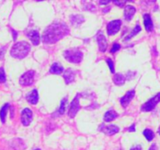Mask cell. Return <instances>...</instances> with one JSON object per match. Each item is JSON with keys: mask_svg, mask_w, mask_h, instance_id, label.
Wrapping results in <instances>:
<instances>
[{"mask_svg": "<svg viewBox=\"0 0 160 150\" xmlns=\"http://www.w3.org/2000/svg\"><path fill=\"white\" fill-rule=\"evenodd\" d=\"M68 27L66 23L57 22L49 25L42 34V42L45 44H53L57 42L69 34Z\"/></svg>", "mask_w": 160, "mask_h": 150, "instance_id": "1", "label": "cell"}, {"mask_svg": "<svg viewBox=\"0 0 160 150\" xmlns=\"http://www.w3.org/2000/svg\"><path fill=\"white\" fill-rule=\"evenodd\" d=\"M31 50V45L27 42H19L12 45L10 55L16 59H23L26 57Z\"/></svg>", "mask_w": 160, "mask_h": 150, "instance_id": "2", "label": "cell"}, {"mask_svg": "<svg viewBox=\"0 0 160 150\" xmlns=\"http://www.w3.org/2000/svg\"><path fill=\"white\" fill-rule=\"evenodd\" d=\"M64 57L71 63H79L83 59V53L81 50L73 48L64 52Z\"/></svg>", "mask_w": 160, "mask_h": 150, "instance_id": "3", "label": "cell"}, {"mask_svg": "<svg viewBox=\"0 0 160 150\" xmlns=\"http://www.w3.org/2000/svg\"><path fill=\"white\" fill-rule=\"evenodd\" d=\"M80 96H81V94H77V95L74 97L73 101L70 103V109H69L68 111V115L71 118H73L77 115V113L80 110V109H81V106H80Z\"/></svg>", "mask_w": 160, "mask_h": 150, "instance_id": "4", "label": "cell"}, {"mask_svg": "<svg viewBox=\"0 0 160 150\" xmlns=\"http://www.w3.org/2000/svg\"><path fill=\"white\" fill-rule=\"evenodd\" d=\"M160 102V92L158 93L156 96H154L153 98H150L148 102L145 103L144 105H142V111H144V112H149V111H152V109H155V107L156 106V105L158 104Z\"/></svg>", "mask_w": 160, "mask_h": 150, "instance_id": "5", "label": "cell"}, {"mask_svg": "<svg viewBox=\"0 0 160 150\" xmlns=\"http://www.w3.org/2000/svg\"><path fill=\"white\" fill-rule=\"evenodd\" d=\"M34 70H28L23 75H21L20 80H19V82L22 86H30L34 83Z\"/></svg>", "mask_w": 160, "mask_h": 150, "instance_id": "6", "label": "cell"}, {"mask_svg": "<svg viewBox=\"0 0 160 150\" xmlns=\"http://www.w3.org/2000/svg\"><path fill=\"white\" fill-rule=\"evenodd\" d=\"M98 130L102 132L105 133L107 135H113V134H117L120 131V128L115 124H109V125H105L102 123L98 128Z\"/></svg>", "mask_w": 160, "mask_h": 150, "instance_id": "7", "label": "cell"}, {"mask_svg": "<svg viewBox=\"0 0 160 150\" xmlns=\"http://www.w3.org/2000/svg\"><path fill=\"white\" fill-rule=\"evenodd\" d=\"M122 21L120 20H115L109 22L107 25V33L109 35H114L120 29Z\"/></svg>", "mask_w": 160, "mask_h": 150, "instance_id": "8", "label": "cell"}, {"mask_svg": "<svg viewBox=\"0 0 160 150\" xmlns=\"http://www.w3.org/2000/svg\"><path fill=\"white\" fill-rule=\"evenodd\" d=\"M33 113L32 111L28 108H25L21 112V122L23 126H29L31 122L32 121Z\"/></svg>", "mask_w": 160, "mask_h": 150, "instance_id": "9", "label": "cell"}, {"mask_svg": "<svg viewBox=\"0 0 160 150\" xmlns=\"http://www.w3.org/2000/svg\"><path fill=\"white\" fill-rule=\"evenodd\" d=\"M96 39L97 42H98L99 50L102 52H104L106 50V48H107V41H106V37H105V35L102 31H99L98 33L96 36Z\"/></svg>", "mask_w": 160, "mask_h": 150, "instance_id": "10", "label": "cell"}, {"mask_svg": "<svg viewBox=\"0 0 160 150\" xmlns=\"http://www.w3.org/2000/svg\"><path fill=\"white\" fill-rule=\"evenodd\" d=\"M135 95V91L134 90H130L123 95V97L120 99V103H121L122 106L124 108H126L127 106L129 105V103L131 102V100L133 99V98Z\"/></svg>", "mask_w": 160, "mask_h": 150, "instance_id": "11", "label": "cell"}, {"mask_svg": "<svg viewBox=\"0 0 160 150\" xmlns=\"http://www.w3.org/2000/svg\"><path fill=\"white\" fill-rule=\"evenodd\" d=\"M27 36H28V38L31 41L32 44H34V45H39L40 36H39L38 31H36V30H31V31H29L27 33Z\"/></svg>", "mask_w": 160, "mask_h": 150, "instance_id": "12", "label": "cell"}, {"mask_svg": "<svg viewBox=\"0 0 160 150\" xmlns=\"http://www.w3.org/2000/svg\"><path fill=\"white\" fill-rule=\"evenodd\" d=\"M136 12V8L133 6H126L124 8V18L126 19V20L130 21V20H132L133 17L134 16Z\"/></svg>", "mask_w": 160, "mask_h": 150, "instance_id": "13", "label": "cell"}, {"mask_svg": "<svg viewBox=\"0 0 160 150\" xmlns=\"http://www.w3.org/2000/svg\"><path fill=\"white\" fill-rule=\"evenodd\" d=\"M63 78L65 80L66 84H70L74 81L75 72L70 68L67 69L63 73Z\"/></svg>", "mask_w": 160, "mask_h": 150, "instance_id": "14", "label": "cell"}, {"mask_svg": "<svg viewBox=\"0 0 160 150\" xmlns=\"http://www.w3.org/2000/svg\"><path fill=\"white\" fill-rule=\"evenodd\" d=\"M27 100L29 103L33 105L37 104L38 102V93L36 89H34L31 92H30L28 95H27Z\"/></svg>", "mask_w": 160, "mask_h": 150, "instance_id": "15", "label": "cell"}, {"mask_svg": "<svg viewBox=\"0 0 160 150\" xmlns=\"http://www.w3.org/2000/svg\"><path fill=\"white\" fill-rule=\"evenodd\" d=\"M144 25L145 27V29L148 32H151L153 30V23L152 20L151 16L149 14H144Z\"/></svg>", "mask_w": 160, "mask_h": 150, "instance_id": "16", "label": "cell"}, {"mask_svg": "<svg viewBox=\"0 0 160 150\" xmlns=\"http://www.w3.org/2000/svg\"><path fill=\"white\" fill-rule=\"evenodd\" d=\"M49 72L53 74H61L63 72V67L59 62H54L50 68Z\"/></svg>", "mask_w": 160, "mask_h": 150, "instance_id": "17", "label": "cell"}, {"mask_svg": "<svg viewBox=\"0 0 160 150\" xmlns=\"http://www.w3.org/2000/svg\"><path fill=\"white\" fill-rule=\"evenodd\" d=\"M117 117H118V114L117 113V112L114 111L113 109H110L105 113L104 120L106 122H110L115 120Z\"/></svg>", "mask_w": 160, "mask_h": 150, "instance_id": "18", "label": "cell"}, {"mask_svg": "<svg viewBox=\"0 0 160 150\" xmlns=\"http://www.w3.org/2000/svg\"><path fill=\"white\" fill-rule=\"evenodd\" d=\"M70 21L72 24L75 26H79L84 21V18L81 15H73L70 17Z\"/></svg>", "mask_w": 160, "mask_h": 150, "instance_id": "19", "label": "cell"}, {"mask_svg": "<svg viewBox=\"0 0 160 150\" xmlns=\"http://www.w3.org/2000/svg\"><path fill=\"white\" fill-rule=\"evenodd\" d=\"M9 108V103H6L2 106V107L0 109V119H1L2 123H5L6 121V114H7V111Z\"/></svg>", "mask_w": 160, "mask_h": 150, "instance_id": "20", "label": "cell"}, {"mask_svg": "<svg viewBox=\"0 0 160 150\" xmlns=\"http://www.w3.org/2000/svg\"><path fill=\"white\" fill-rule=\"evenodd\" d=\"M126 77L122 73H117L113 78V81L117 85H123L125 83Z\"/></svg>", "mask_w": 160, "mask_h": 150, "instance_id": "21", "label": "cell"}, {"mask_svg": "<svg viewBox=\"0 0 160 150\" xmlns=\"http://www.w3.org/2000/svg\"><path fill=\"white\" fill-rule=\"evenodd\" d=\"M141 31H142V28H141L140 25L137 24V25H136V26H135V28H134V29H133V31H131V34H130L129 35L127 36V37L125 38L124 39H123V41H125V42H126V41H129L130 39L134 37V36L137 35V34H138V33L140 32Z\"/></svg>", "mask_w": 160, "mask_h": 150, "instance_id": "22", "label": "cell"}, {"mask_svg": "<svg viewBox=\"0 0 160 150\" xmlns=\"http://www.w3.org/2000/svg\"><path fill=\"white\" fill-rule=\"evenodd\" d=\"M143 134H144V136L145 137V138H146L148 142H151V141H152L153 139H154L155 134H154V132L152 131V130H151V129L144 130Z\"/></svg>", "mask_w": 160, "mask_h": 150, "instance_id": "23", "label": "cell"}, {"mask_svg": "<svg viewBox=\"0 0 160 150\" xmlns=\"http://www.w3.org/2000/svg\"><path fill=\"white\" fill-rule=\"evenodd\" d=\"M67 99L68 98L67 97H65L62 99L60 103V107H59V110H58V114L59 115H62V114L65 112V109H66V106H67Z\"/></svg>", "mask_w": 160, "mask_h": 150, "instance_id": "24", "label": "cell"}, {"mask_svg": "<svg viewBox=\"0 0 160 150\" xmlns=\"http://www.w3.org/2000/svg\"><path fill=\"white\" fill-rule=\"evenodd\" d=\"M6 81V73L3 67H0V83H5Z\"/></svg>", "mask_w": 160, "mask_h": 150, "instance_id": "25", "label": "cell"}, {"mask_svg": "<svg viewBox=\"0 0 160 150\" xmlns=\"http://www.w3.org/2000/svg\"><path fill=\"white\" fill-rule=\"evenodd\" d=\"M106 62H107L108 65H109V69H110V71L113 73L114 72H115V70H114V64H113V62H112V60L111 59H106Z\"/></svg>", "mask_w": 160, "mask_h": 150, "instance_id": "26", "label": "cell"}, {"mask_svg": "<svg viewBox=\"0 0 160 150\" xmlns=\"http://www.w3.org/2000/svg\"><path fill=\"white\" fill-rule=\"evenodd\" d=\"M120 44H118V43H114L113 45H112V48H111L110 52H111V53H115L116 52L118 51V50L120 49Z\"/></svg>", "mask_w": 160, "mask_h": 150, "instance_id": "27", "label": "cell"}, {"mask_svg": "<svg viewBox=\"0 0 160 150\" xmlns=\"http://www.w3.org/2000/svg\"><path fill=\"white\" fill-rule=\"evenodd\" d=\"M131 150H142V148L140 145H137L136 146L131 148Z\"/></svg>", "mask_w": 160, "mask_h": 150, "instance_id": "28", "label": "cell"}, {"mask_svg": "<svg viewBox=\"0 0 160 150\" xmlns=\"http://www.w3.org/2000/svg\"><path fill=\"white\" fill-rule=\"evenodd\" d=\"M128 131H129L130 132H134V131H135V124L131 125V127H130Z\"/></svg>", "mask_w": 160, "mask_h": 150, "instance_id": "29", "label": "cell"}, {"mask_svg": "<svg viewBox=\"0 0 160 150\" xmlns=\"http://www.w3.org/2000/svg\"><path fill=\"white\" fill-rule=\"evenodd\" d=\"M148 150H157V146H156V144H152Z\"/></svg>", "mask_w": 160, "mask_h": 150, "instance_id": "30", "label": "cell"}, {"mask_svg": "<svg viewBox=\"0 0 160 150\" xmlns=\"http://www.w3.org/2000/svg\"><path fill=\"white\" fill-rule=\"evenodd\" d=\"M113 2L115 3V4H117V5H118V6H120V7H123V5H124V2Z\"/></svg>", "mask_w": 160, "mask_h": 150, "instance_id": "31", "label": "cell"}, {"mask_svg": "<svg viewBox=\"0 0 160 150\" xmlns=\"http://www.w3.org/2000/svg\"><path fill=\"white\" fill-rule=\"evenodd\" d=\"M12 33H13V40L15 41L16 38H17V33L15 31H13V30H12Z\"/></svg>", "mask_w": 160, "mask_h": 150, "instance_id": "32", "label": "cell"}, {"mask_svg": "<svg viewBox=\"0 0 160 150\" xmlns=\"http://www.w3.org/2000/svg\"><path fill=\"white\" fill-rule=\"evenodd\" d=\"M158 133H159V134H160V127H159V130H158Z\"/></svg>", "mask_w": 160, "mask_h": 150, "instance_id": "33", "label": "cell"}, {"mask_svg": "<svg viewBox=\"0 0 160 150\" xmlns=\"http://www.w3.org/2000/svg\"><path fill=\"white\" fill-rule=\"evenodd\" d=\"M33 150H41L40 148H34V149H33Z\"/></svg>", "mask_w": 160, "mask_h": 150, "instance_id": "34", "label": "cell"}]
</instances>
